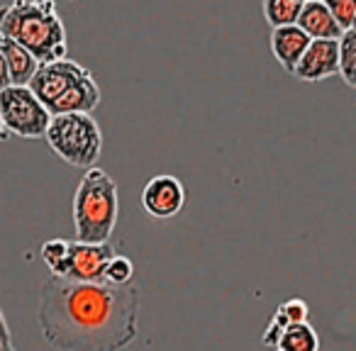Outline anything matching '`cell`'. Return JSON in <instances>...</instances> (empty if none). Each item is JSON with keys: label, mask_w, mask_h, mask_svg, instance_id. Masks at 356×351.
I'll return each instance as SVG.
<instances>
[{"label": "cell", "mask_w": 356, "mask_h": 351, "mask_svg": "<svg viewBox=\"0 0 356 351\" xmlns=\"http://www.w3.org/2000/svg\"><path fill=\"white\" fill-rule=\"evenodd\" d=\"M137 286L76 283L49 276L42 283L37 322L56 351H124L139 329Z\"/></svg>", "instance_id": "1"}, {"label": "cell", "mask_w": 356, "mask_h": 351, "mask_svg": "<svg viewBox=\"0 0 356 351\" xmlns=\"http://www.w3.org/2000/svg\"><path fill=\"white\" fill-rule=\"evenodd\" d=\"M339 76L349 88H356V32L346 30L339 37Z\"/></svg>", "instance_id": "15"}, {"label": "cell", "mask_w": 356, "mask_h": 351, "mask_svg": "<svg viewBox=\"0 0 356 351\" xmlns=\"http://www.w3.org/2000/svg\"><path fill=\"white\" fill-rule=\"evenodd\" d=\"M293 76L305 83L339 76V40H312L298 61Z\"/></svg>", "instance_id": "9"}, {"label": "cell", "mask_w": 356, "mask_h": 351, "mask_svg": "<svg viewBox=\"0 0 356 351\" xmlns=\"http://www.w3.org/2000/svg\"><path fill=\"white\" fill-rule=\"evenodd\" d=\"M320 3L332 13V17L339 22L341 30H351V22L356 15V0H320Z\"/></svg>", "instance_id": "18"}, {"label": "cell", "mask_w": 356, "mask_h": 351, "mask_svg": "<svg viewBox=\"0 0 356 351\" xmlns=\"http://www.w3.org/2000/svg\"><path fill=\"white\" fill-rule=\"evenodd\" d=\"M69 244H71L69 239H49V242L42 244V249H40L42 261L47 263L51 276H56V273L61 271V266H64L66 254H69Z\"/></svg>", "instance_id": "17"}, {"label": "cell", "mask_w": 356, "mask_h": 351, "mask_svg": "<svg viewBox=\"0 0 356 351\" xmlns=\"http://www.w3.org/2000/svg\"><path fill=\"white\" fill-rule=\"evenodd\" d=\"M310 37L300 30L298 25H288V27H276L271 30V51L273 59L281 64L283 71L293 76L300 56L305 54L307 44H310Z\"/></svg>", "instance_id": "10"}, {"label": "cell", "mask_w": 356, "mask_h": 351, "mask_svg": "<svg viewBox=\"0 0 356 351\" xmlns=\"http://www.w3.org/2000/svg\"><path fill=\"white\" fill-rule=\"evenodd\" d=\"M281 351H320V334L315 327L300 322V325H288L278 339Z\"/></svg>", "instance_id": "13"}, {"label": "cell", "mask_w": 356, "mask_h": 351, "mask_svg": "<svg viewBox=\"0 0 356 351\" xmlns=\"http://www.w3.org/2000/svg\"><path fill=\"white\" fill-rule=\"evenodd\" d=\"M298 27L305 32L310 40H339L344 35V30L339 27V22L332 17V13L322 6L320 0H312L300 8L298 15Z\"/></svg>", "instance_id": "11"}, {"label": "cell", "mask_w": 356, "mask_h": 351, "mask_svg": "<svg viewBox=\"0 0 356 351\" xmlns=\"http://www.w3.org/2000/svg\"><path fill=\"white\" fill-rule=\"evenodd\" d=\"M118 183L105 168H86L74 193V227L76 242L100 244L110 242L118 227Z\"/></svg>", "instance_id": "4"}, {"label": "cell", "mask_w": 356, "mask_h": 351, "mask_svg": "<svg viewBox=\"0 0 356 351\" xmlns=\"http://www.w3.org/2000/svg\"><path fill=\"white\" fill-rule=\"evenodd\" d=\"M278 310L283 312L288 325H300V322H307L310 317V310H307V302L300 300V297H293V300H286L278 305Z\"/></svg>", "instance_id": "19"}, {"label": "cell", "mask_w": 356, "mask_h": 351, "mask_svg": "<svg viewBox=\"0 0 356 351\" xmlns=\"http://www.w3.org/2000/svg\"><path fill=\"white\" fill-rule=\"evenodd\" d=\"M30 6H54V0H25Z\"/></svg>", "instance_id": "23"}, {"label": "cell", "mask_w": 356, "mask_h": 351, "mask_svg": "<svg viewBox=\"0 0 356 351\" xmlns=\"http://www.w3.org/2000/svg\"><path fill=\"white\" fill-rule=\"evenodd\" d=\"M296 3H300V6H305V3H312V0H296Z\"/></svg>", "instance_id": "26"}, {"label": "cell", "mask_w": 356, "mask_h": 351, "mask_svg": "<svg viewBox=\"0 0 356 351\" xmlns=\"http://www.w3.org/2000/svg\"><path fill=\"white\" fill-rule=\"evenodd\" d=\"M134 278V263L124 254H115L105 266V283L108 286H129Z\"/></svg>", "instance_id": "16"}, {"label": "cell", "mask_w": 356, "mask_h": 351, "mask_svg": "<svg viewBox=\"0 0 356 351\" xmlns=\"http://www.w3.org/2000/svg\"><path fill=\"white\" fill-rule=\"evenodd\" d=\"M6 344H13V332H10V325H8L6 315H3V310H0V346Z\"/></svg>", "instance_id": "21"}, {"label": "cell", "mask_w": 356, "mask_h": 351, "mask_svg": "<svg viewBox=\"0 0 356 351\" xmlns=\"http://www.w3.org/2000/svg\"><path fill=\"white\" fill-rule=\"evenodd\" d=\"M186 186L171 173H159L142 188V208L154 220H171L186 208Z\"/></svg>", "instance_id": "8"}, {"label": "cell", "mask_w": 356, "mask_h": 351, "mask_svg": "<svg viewBox=\"0 0 356 351\" xmlns=\"http://www.w3.org/2000/svg\"><path fill=\"white\" fill-rule=\"evenodd\" d=\"M51 152L76 168H93L103 154V132L93 115H54L44 134Z\"/></svg>", "instance_id": "5"}, {"label": "cell", "mask_w": 356, "mask_h": 351, "mask_svg": "<svg viewBox=\"0 0 356 351\" xmlns=\"http://www.w3.org/2000/svg\"><path fill=\"white\" fill-rule=\"evenodd\" d=\"M0 51H3V56H6L10 85H30L40 61H37L25 47H20L17 42L8 40V37H3V35H0Z\"/></svg>", "instance_id": "12"}, {"label": "cell", "mask_w": 356, "mask_h": 351, "mask_svg": "<svg viewBox=\"0 0 356 351\" xmlns=\"http://www.w3.org/2000/svg\"><path fill=\"white\" fill-rule=\"evenodd\" d=\"M273 351H281V349H273Z\"/></svg>", "instance_id": "28"}, {"label": "cell", "mask_w": 356, "mask_h": 351, "mask_svg": "<svg viewBox=\"0 0 356 351\" xmlns=\"http://www.w3.org/2000/svg\"><path fill=\"white\" fill-rule=\"evenodd\" d=\"M286 327H288L286 317H283V312L276 307V312H273L271 322H268L266 332H264V336H261V344L271 346V349H278V339H281V334H283V329H286Z\"/></svg>", "instance_id": "20"}, {"label": "cell", "mask_w": 356, "mask_h": 351, "mask_svg": "<svg viewBox=\"0 0 356 351\" xmlns=\"http://www.w3.org/2000/svg\"><path fill=\"white\" fill-rule=\"evenodd\" d=\"M6 139V127H3V120H0V142Z\"/></svg>", "instance_id": "24"}, {"label": "cell", "mask_w": 356, "mask_h": 351, "mask_svg": "<svg viewBox=\"0 0 356 351\" xmlns=\"http://www.w3.org/2000/svg\"><path fill=\"white\" fill-rule=\"evenodd\" d=\"M0 35L25 47L40 64L66 59V27L54 6H30L15 0L0 10Z\"/></svg>", "instance_id": "3"}, {"label": "cell", "mask_w": 356, "mask_h": 351, "mask_svg": "<svg viewBox=\"0 0 356 351\" xmlns=\"http://www.w3.org/2000/svg\"><path fill=\"white\" fill-rule=\"evenodd\" d=\"M300 3L296 0H261V10L266 17L268 25L276 30V27H288L296 25L298 15H300Z\"/></svg>", "instance_id": "14"}, {"label": "cell", "mask_w": 356, "mask_h": 351, "mask_svg": "<svg viewBox=\"0 0 356 351\" xmlns=\"http://www.w3.org/2000/svg\"><path fill=\"white\" fill-rule=\"evenodd\" d=\"M0 120L6 132L22 139H44L51 115L27 85H8L0 90Z\"/></svg>", "instance_id": "6"}, {"label": "cell", "mask_w": 356, "mask_h": 351, "mask_svg": "<svg viewBox=\"0 0 356 351\" xmlns=\"http://www.w3.org/2000/svg\"><path fill=\"white\" fill-rule=\"evenodd\" d=\"M0 351H15V346H13V344H6V346H0Z\"/></svg>", "instance_id": "25"}, {"label": "cell", "mask_w": 356, "mask_h": 351, "mask_svg": "<svg viewBox=\"0 0 356 351\" xmlns=\"http://www.w3.org/2000/svg\"><path fill=\"white\" fill-rule=\"evenodd\" d=\"M115 247L110 242L100 244H86V242H71L66 261L56 278L76 283H105V266L115 256Z\"/></svg>", "instance_id": "7"}, {"label": "cell", "mask_w": 356, "mask_h": 351, "mask_svg": "<svg viewBox=\"0 0 356 351\" xmlns=\"http://www.w3.org/2000/svg\"><path fill=\"white\" fill-rule=\"evenodd\" d=\"M27 88L40 98L51 117L69 113L93 115L100 105V88L93 74L74 59L40 64Z\"/></svg>", "instance_id": "2"}, {"label": "cell", "mask_w": 356, "mask_h": 351, "mask_svg": "<svg viewBox=\"0 0 356 351\" xmlns=\"http://www.w3.org/2000/svg\"><path fill=\"white\" fill-rule=\"evenodd\" d=\"M351 30L356 32V15H354V22H351Z\"/></svg>", "instance_id": "27"}, {"label": "cell", "mask_w": 356, "mask_h": 351, "mask_svg": "<svg viewBox=\"0 0 356 351\" xmlns=\"http://www.w3.org/2000/svg\"><path fill=\"white\" fill-rule=\"evenodd\" d=\"M10 85V76H8V66H6V56L0 51V90H6Z\"/></svg>", "instance_id": "22"}]
</instances>
